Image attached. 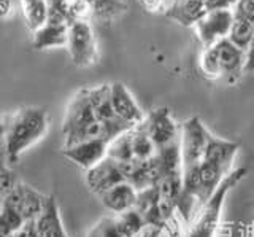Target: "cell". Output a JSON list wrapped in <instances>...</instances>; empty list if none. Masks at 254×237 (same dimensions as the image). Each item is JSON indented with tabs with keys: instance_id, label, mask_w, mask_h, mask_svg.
<instances>
[{
	"instance_id": "cell-1",
	"label": "cell",
	"mask_w": 254,
	"mask_h": 237,
	"mask_svg": "<svg viewBox=\"0 0 254 237\" xmlns=\"http://www.w3.org/2000/svg\"><path fill=\"white\" fill-rule=\"evenodd\" d=\"M208 129L200 118L192 116L181 124L180 134V153H181V180L183 189L177 202L181 218L189 221L192 217L194 201H197L198 170L203 159V152L208 137Z\"/></svg>"
},
{
	"instance_id": "cell-2",
	"label": "cell",
	"mask_w": 254,
	"mask_h": 237,
	"mask_svg": "<svg viewBox=\"0 0 254 237\" xmlns=\"http://www.w3.org/2000/svg\"><path fill=\"white\" fill-rule=\"evenodd\" d=\"M48 112L43 107H21L0 120V134L5 142V156L8 162H18L21 155L48 131Z\"/></svg>"
},
{
	"instance_id": "cell-3",
	"label": "cell",
	"mask_w": 254,
	"mask_h": 237,
	"mask_svg": "<svg viewBox=\"0 0 254 237\" xmlns=\"http://www.w3.org/2000/svg\"><path fill=\"white\" fill-rule=\"evenodd\" d=\"M240 152V145L208 132L203 159L198 170L197 201L205 204L216 191L221 181L232 172V164Z\"/></svg>"
},
{
	"instance_id": "cell-4",
	"label": "cell",
	"mask_w": 254,
	"mask_h": 237,
	"mask_svg": "<svg viewBox=\"0 0 254 237\" xmlns=\"http://www.w3.org/2000/svg\"><path fill=\"white\" fill-rule=\"evenodd\" d=\"M246 177V169L240 167L237 170H232L229 175L221 181L216 191L213 193L205 204H202L200 210L197 212L194 218V223L190 225V229L186 237H214L218 233L219 221L222 215V209H224L226 197L240 181Z\"/></svg>"
},
{
	"instance_id": "cell-5",
	"label": "cell",
	"mask_w": 254,
	"mask_h": 237,
	"mask_svg": "<svg viewBox=\"0 0 254 237\" xmlns=\"http://www.w3.org/2000/svg\"><path fill=\"white\" fill-rule=\"evenodd\" d=\"M67 50L70 59L78 67H89L99 59L97 40H95L89 21H73L68 26Z\"/></svg>"
},
{
	"instance_id": "cell-6",
	"label": "cell",
	"mask_w": 254,
	"mask_h": 237,
	"mask_svg": "<svg viewBox=\"0 0 254 237\" xmlns=\"http://www.w3.org/2000/svg\"><path fill=\"white\" fill-rule=\"evenodd\" d=\"M141 126H143V129L146 131L149 139L153 140L156 152L180 140L181 126L175 123L169 108H165V107L154 108L153 112L145 118V121L141 123Z\"/></svg>"
},
{
	"instance_id": "cell-7",
	"label": "cell",
	"mask_w": 254,
	"mask_h": 237,
	"mask_svg": "<svg viewBox=\"0 0 254 237\" xmlns=\"http://www.w3.org/2000/svg\"><path fill=\"white\" fill-rule=\"evenodd\" d=\"M234 22L232 10H214L206 11L205 16L194 26L198 40L202 42L203 48H210L219 40L229 37L230 27Z\"/></svg>"
},
{
	"instance_id": "cell-8",
	"label": "cell",
	"mask_w": 254,
	"mask_h": 237,
	"mask_svg": "<svg viewBox=\"0 0 254 237\" xmlns=\"http://www.w3.org/2000/svg\"><path fill=\"white\" fill-rule=\"evenodd\" d=\"M214 50L218 54L219 61V74L221 80L227 81L229 84H234L240 80V77L245 74L246 67V51L235 46L229 38L219 40L214 43Z\"/></svg>"
},
{
	"instance_id": "cell-9",
	"label": "cell",
	"mask_w": 254,
	"mask_h": 237,
	"mask_svg": "<svg viewBox=\"0 0 254 237\" xmlns=\"http://www.w3.org/2000/svg\"><path fill=\"white\" fill-rule=\"evenodd\" d=\"M46 196L38 193L37 189L19 181L13 193L3 202L8 207L16 210L24 218V221H34L42 213Z\"/></svg>"
},
{
	"instance_id": "cell-10",
	"label": "cell",
	"mask_w": 254,
	"mask_h": 237,
	"mask_svg": "<svg viewBox=\"0 0 254 237\" xmlns=\"http://www.w3.org/2000/svg\"><path fill=\"white\" fill-rule=\"evenodd\" d=\"M95 121V115L92 105L87 96V88L79 89L71 100L68 102L65 115H64V124H62V134L64 137L76 132L78 129Z\"/></svg>"
},
{
	"instance_id": "cell-11",
	"label": "cell",
	"mask_w": 254,
	"mask_h": 237,
	"mask_svg": "<svg viewBox=\"0 0 254 237\" xmlns=\"http://www.w3.org/2000/svg\"><path fill=\"white\" fill-rule=\"evenodd\" d=\"M123 181H126V177L121 170V165L108 156L97 165H94L92 169L86 170V185L97 196Z\"/></svg>"
},
{
	"instance_id": "cell-12",
	"label": "cell",
	"mask_w": 254,
	"mask_h": 237,
	"mask_svg": "<svg viewBox=\"0 0 254 237\" xmlns=\"http://www.w3.org/2000/svg\"><path fill=\"white\" fill-rule=\"evenodd\" d=\"M110 94H111L113 110L119 120L133 126V128L145 121L141 108L138 107L137 100L133 99L132 92L127 89V86L124 83L121 81L110 83Z\"/></svg>"
},
{
	"instance_id": "cell-13",
	"label": "cell",
	"mask_w": 254,
	"mask_h": 237,
	"mask_svg": "<svg viewBox=\"0 0 254 237\" xmlns=\"http://www.w3.org/2000/svg\"><path fill=\"white\" fill-rule=\"evenodd\" d=\"M108 145H110L108 140L95 139V140H87V142H81V144H76L73 147L64 148L62 153L81 169L89 170L108 156Z\"/></svg>"
},
{
	"instance_id": "cell-14",
	"label": "cell",
	"mask_w": 254,
	"mask_h": 237,
	"mask_svg": "<svg viewBox=\"0 0 254 237\" xmlns=\"http://www.w3.org/2000/svg\"><path fill=\"white\" fill-rule=\"evenodd\" d=\"M70 22L61 18H48L45 24L34 32V46L37 50L67 46Z\"/></svg>"
},
{
	"instance_id": "cell-15",
	"label": "cell",
	"mask_w": 254,
	"mask_h": 237,
	"mask_svg": "<svg viewBox=\"0 0 254 237\" xmlns=\"http://www.w3.org/2000/svg\"><path fill=\"white\" fill-rule=\"evenodd\" d=\"M38 237H68L64 229L59 205L54 196H46L42 213L35 220Z\"/></svg>"
},
{
	"instance_id": "cell-16",
	"label": "cell",
	"mask_w": 254,
	"mask_h": 237,
	"mask_svg": "<svg viewBox=\"0 0 254 237\" xmlns=\"http://www.w3.org/2000/svg\"><path fill=\"white\" fill-rule=\"evenodd\" d=\"M99 197L102 204L105 205V209H108L110 212H113L115 215H118V213L133 209L135 205H137L138 191L132 183H129V181H123V183L110 188L108 191L102 193Z\"/></svg>"
},
{
	"instance_id": "cell-17",
	"label": "cell",
	"mask_w": 254,
	"mask_h": 237,
	"mask_svg": "<svg viewBox=\"0 0 254 237\" xmlns=\"http://www.w3.org/2000/svg\"><path fill=\"white\" fill-rule=\"evenodd\" d=\"M206 14V8L203 0H177L169 10L165 11V16L173 19L178 24L185 27H194Z\"/></svg>"
},
{
	"instance_id": "cell-18",
	"label": "cell",
	"mask_w": 254,
	"mask_h": 237,
	"mask_svg": "<svg viewBox=\"0 0 254 237\" xmlns=\"http://www.w3.org/2000/svg\"><path fill=\"white\" fill-rule=\"evenodd\" d=\"M87 96L92 105L95 120L102 123H115L121 121L116 116L113 104H111V94H110V84H100L95 88H87Z\"/></svg>"
},
{
	"instance_id": "cell-19",
	"label": "cell",
	"mask_w": 254,
	"mask_h": 237,
	"mask_svg": "<svg viewBox=\"0 0 254 237\" xmlns=\"http://www.w3.org/2000/svg\"><path fill=\"white\" fill-rule=\"evenodd\" d=\"M21 3H22L24 21H26L27 27L35 32L50 18L48 0H21Z\"/></svg>"
},
{
	"instance_id": "cell-20",
	"label": "cell",
	"mask_w": 254,
	"mask_h": 237,
	"mask_svg": "<svg viewBox=\"0 0 254 237\" xmlns=\"http://www.w3.org/2000/svg\"><path fill=\"white\" fill-rule=\"evenodd\" d=\"M115 221L124 237H137L148 226L146 218L135 207L115 215Z\"/></svg>"
},
{
	"instance_id": "cell-21",
	"label": "cell",
	"mask_w": 254,
	"mask_h": 237,
	"mask_svg": "<svg viewBox=\"0 0 254 237\" xmlns=\"http://www.w3.org/2000/svg\"><path fill=\"white\" fill-rule=\"evenodd\" d=\"M132 148H133V158L137 161L146 162L151 161L156 155V147L153 140L149 139L143 126L138 124L132 129Z\"/></svg>"
},
{
	"instance_id": "cell-22",
	"label": "cell",
	"mask_w": 254,
	"mask_h": 237,
	"mask_svg": "<svg viewBox=\"0 0 254 237\" xmlns=\"http://www.w3.org/2000/svg\"><path fill=\"white\" fill-rule=\"evenodd\" d=\"M254 37V22L248 21V19H243V18H238L234 16V22H232V27H230V32H229V40L232 42L235 46H238L240 50L246 51L248 46Z\"/></svg>"
},
{
	"instance_id": "cell-23",
	"label": "cell",
	"mask_w": 254,
	"mask_h": 237,
	"mask_svg": "<svg viewBox=\"0 0 254 237\" xmlns=\"http://www.w3.org/2000/svg\"><path fill=\"white\" fill-rule=\"evenodd\" d=\"M132 129L121 134V136H118L116 139L110 142L108 158L115 159L116 162H126V161L135 159L133 148H132Z\"/></svg>"
},
{
	"instance_id": "cell-24",
	"label": "cell",
	"mask_w": 254,
	"mask_h": 237,
	"mask_svg": "<svg viewBox=\"0 0 254 237\" xmlns=\"http://www.w3.org/2000/svg\"><path fill=\"white\" fill-rule=\"evenodd\" d=\"M86 2L89 5L91 16L100 21L115 19L126 8L121 0H86Z\"/></svg>"
},
{
	"instance_id": "cell-25",
	"label": "cell",
	"mask_w": 254,
	"mask_h": 237,
	"mask_svg": "<svg viewBox=\"0 0 254 237\" xmlns=\"http://www.w3.org/2000/svg\"><path fill=\"white\" fill-rule=\"evenodd\" d=\"M26 223L24 218L11 207L0 205V237H14V234Z\"/></svg>"
},
{
	"instance_id": "cell-26",
	"label": "cell",
	"mask_w": 254,
	"mask_h": 237,
	"mask_svg": "<svg viewBox=\"0 0 254 237\" xmlns=\"http://www.w3.org/2000/svg\"><path fill=\"white\" fill-rule=\"evenodd\" d=\"M19 180L16 173L8 167L6 164L0 162V205H2L6 197L13 193V189L18 186Z\"/></svg>"
},
{
	"instance_id": "cell-27",
	"label": "cell",
	"mask_w": 254,
	"mask_h": 237,
	"mask_svg": "<svg viewBox=\"0 0 254 237\" xmlns=\"http://www.w3.org/2000/svg\"><path fill=\"white\" fill-rule=\"evenodd\" d=\"M200 70L203 72L205 77L208 78H221L219 74V61H218V54L214 46H210V48H205L202 56H200Z\"/></svg>"
},
{
	"instance_id": "cell-28",
	"label": "cell",
	"mask_w": 254,
	"mask_h": 237,
	"mask_svg": "<svg viewBox=\"0 0 254 237\" xmlns=\"http://www.w3.org/2000/svg\"><path fill=\"white\" fill-rule=\"evenodd\" d=\"M87 237H124L119 231V228L115 221V217H105L99 220L97 223H95L91 231L87 233Z\"/></svg>"
},
{
	"instance_id": "cell-29",
	"label": "cell",
	"mask_w": 254,
	"mask_h": 237,
	"mask_svg": "<svg viewBox=\"0 0 254 237\" xmlns=\"http://www.w3.org/2000/svg\"><path fill=\"white\" fill-rule=\"evenodd\" d=\"M234 16L254 22V0H238L232 8Z\"/></svg>"
},
{
	"instance_id": "cell-30",
	"label": "cell",
	"mask_w": 254,
	"mask_h": 237,
	"mask_svg": "<svg viewBox=\"0 0 254 237\" xmlns=\"http://www.w3.org/2000/svg\"><path fill=\"white\" fill-rule=\"evenodd\" d=\"M14 237H38L35 220L34 221H26L19 231L14 234Z\"/></svg>"
},
{
	"instance_id": "cell-31",
	"label": "cell",
	"mask_w": 254,
	"mask_h": 237,
	"mask_svg": "<svg viewBox=\"0 0 254 237\" xmlns=\"http://www.w3.org/2000/svg\"><path fill=\"white\" fill-rule=\"evenodd\" d=\"M141 8H145L146 11L156 13L162 8V0H137Z\"/></svg>"
},
{
	"instance_id": "cell-32",
	"label": "cell",
	"mask_w": 254,
	"mask_h": 237,
	"mask_svg": "<svg viewBox=\"0 0 254 237\" xmlns=\"http://www.w3.org/2000/svg\"><path fill=\"white\" fill-rule=\"evenodd\" d=\"M245 72H254V37L246 50V67Z\"/></svg>"
},
{
	"instance_id": "cell-33",
	"label": "cell",
	"mask_w": 254,
	"mask_h": 237,
	"mask_svg": "<svg viewBox=\"0 0 254 237\" xmlns=\"http://www.w3.org/2000/svg\"><path fill=\"white\" fill-rule=\"evenodd\" d=\"M11 13V0H0V19L6 18Z\"/></svg>"
},
{
	"instance_id": "cell-34",
	"label": "cell",
	"mask_w": 254,
	"mask_h": 237,
	"mask_svg": "<svg viewBox=\"0 0 254 237\" xmlns=\"http://www.w3.org/2000/svg\"><path fill=\"white\" fill-rule=\"evenodd\" d=\"M0 162H2V158H0Z\"/></svg>"
}]
</instances>
